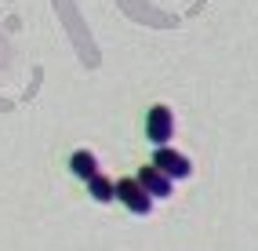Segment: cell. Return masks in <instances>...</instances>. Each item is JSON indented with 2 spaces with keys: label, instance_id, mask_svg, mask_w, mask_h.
<instances>
[{
  "label": "cell",
  "instance_id": "2",
  "mask_svg": "<svg viewBox=\"0 0 258 251\" xmlns=\"http://www.w3.org/2000/svg\"><path fill=\"white\" fill-rule=\"evenodd\" d=\"M153 167H160L171 182L193 175V164H189V157L178 153V149H171V146H157V153H153Z\"/></svg>",
  "mask_w": 258,
  "mask_h": 251
},
{
  "label": "cell",
  "instance_id": "3",
  "mask_svg": "<svg viewBox=\"0 0 258 251\" xmlns=\"http://www.w3.org/2000/svg\"><path fill=\"white\" fill-rule=\"evenodd\" d=\"M171 135H175V116H171L167 106H153L149 116H146V139L153 146H167Z\"/></svg>",
  "mask_w": 258,
  "mask_h": 251
},
{
  "label": "cell",
  "instance_id": "1",
  "mask_svg": "<svg viewBox=\"0 0 258 251\" xmlns=\"http://www.w3.org/2000/svg\"><path fill=\"white\" fill-rule=\"evenodd\" d=\"M116 200H120L127 211H135V215H149V211H153V197L142 190V182L135 178V175H127V178L116 182Z\"/></svg>",
  "mask_w": 258,
  "mask_h": 251
},
{
  "label": "cell",
  "instance_id": "4",
  "mask_svg": "<svg viewBox=\"0 0 258 251\" xmlns=\"http://www.w3.org/2000/svg\"><path fill=\"white\" fill-rule=\"evenodd\" d=\"M139 182H142V190L153 197V200H157V197H171V178L160 171V167H142V171H139Z\"/></svg>",
  "mask_w": 258,
  "mask_h": 251
},
{
  "label": "cell",
  "instance_id": "5",
  "mask_svg": "<svg viewBox=\"0 0 258 251\" xmlns=\"http://www.w3.org/2000/svg\"><path fill=\"white\" fill-rule=\"evenodd\" d=\"M70 171L77 175V178H95L98 175V160H95V153H88V149H77V153L70 157Z\"/></svg>",
  "mask_w": 258,
  "mask_h": 251
},
{
  "label": "cell",
  "instance_id": "6",
  "mask_svg": "<svg viewBox=\"0 0 258 251\" xmlns=\"http://www.w3.org/2000/svg\"><path fill=\"white\" fill-rule=\"evenodd\" d=\"M88 193H91V200H98V204H113L116 200V182H109L98 171L95 178H88Z\"/></svg>",
  "mask_w": 258,
  "mask_h": 251
}]
</instances>
